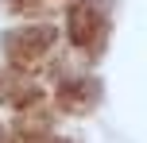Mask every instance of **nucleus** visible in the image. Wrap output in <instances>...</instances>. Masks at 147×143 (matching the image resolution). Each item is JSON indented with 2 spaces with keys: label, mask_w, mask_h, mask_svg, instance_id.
<instances>
[{
  "label": "nucleus",
  "mask_w": 147,
  "mask_h": 143,
  "mask_svg": "<svg viewBox=\"0 0 147 143\" xmlns=\"http://www.w3.org/2000/svg\"><path fill=\"white\" fill-rule=\"evenodd\" d=\"M70 31H74V43L85 46L89 39L101 35V8L93 4V0H85V4L74 8V19H70Z\"/></svg>",
  "instance_id": "nucleus-2"
},
{
  "label": "nucleus",
  "mask_w": 147,
  "mask_h": 143,
  "mask_svg": "<svg viewBox=\"0 0 147 143\" xmlns=\"http://www.w3.org/2000/svg\"><path fill=\"white\" fill-rule=\"evenodd\" d=\"M54 143H66V139H54Z\"/></svg>",
  "instance_id": "nucleus-5"
},
{
  "label": "nucleus",
  "mask_w": 147,
  "mask_h": 143,
  "mask_svg": "<svg viewBox=\"0 0 147 143\" xmlns=\"http://www.w3.org/2000/svg\"><path fill=\"white\" fill-rule=\"evenodd\" d=\"M35 4H43V0H12V8H35Z\"/></svg>",
  "instance_id": "nucleus-4"
},
{
  "label": "nucleus",
  "mask_w": 147,
  "mask_h": 143,
  "mask_svg": "<svg viewBox=\"0 0 147 143\" xmlns=\"http://www.w3.org/2000/svg\"><path fill=\"white\" fill-rule=\"evenodd\" d=\"M97 101V81H74L62 89V105L74 108V112H81V108H89Z\"/></svg>",
  "instance_id": "nucleus-3"
},
{
  "label": "nucleus",
  "mask_w": 147,
  "mask_h": 143,
  "mask_svg": "<svg viewBox=\"0 0 147 143\" xmlns=\"http://www.w3.org/2000/svg\"><path fill=\"white\" fill-rule=\"evenodd\" d=\"M51 43H54L51 27H27V31H12V35L4 39V50H8V58L23 62V58H31V54H43Z\"/></svg>",
  "instance_id": "nucleus-1"
}]
</instances>
